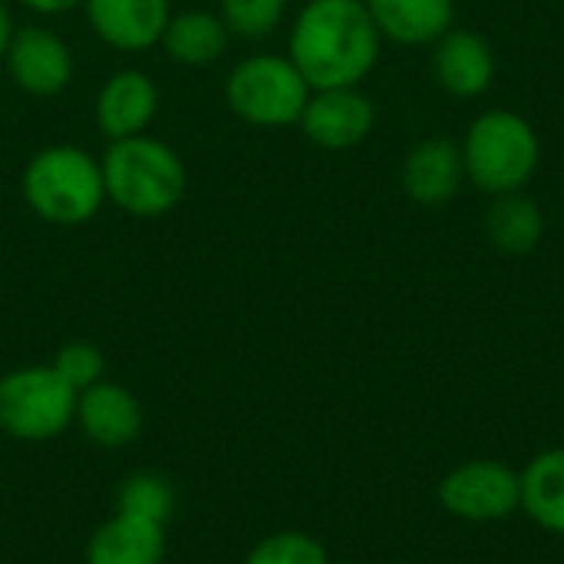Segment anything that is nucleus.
I'll return each instance as SVG.
<instances>
[{"mask_svg":"<svg viewBox=\"0 0 564 564\" xmlns=\"http://www.w3.org/2000/svg\"><path fill=\"white\" fill-rule=\"evenodd\" d=\"M23 198L50 225H83L106 202L102 162L79 145H46L23 169Z\"/></svg>","mask_w":564,"mask_h":564,"instance_id":"4","label":"nucleus"},{"mask_svg":"<svg viewBox=\"0 0 564 564\" xmlns=\"http://www.w3.org/2000/svg\"><path fill=\"white\" fill-rule=\"evenodd\" d=\"M311 86L291 56L258 53L241 59L225 79L228 109L261 129H281L301 122V112L311 99Z\"/></svg>","mask_w":564,"mask_h":564,"instance_id":"5","label":"nucleus"},{"mask_svg":"<svg viewBox=\"0 0 564 564\" xmlns=\"http://www.w3.org/2000/svg\"><path fill=\"white\" fill-rule=\"evenodd\" d=\"M288 0H221V20L228 33L245 40H261L281 26Z\"/></svg>","mask_w":564,"mask_h":564,"instance_id":"21","label":"nucleus"},{"mask_svg":"<svg viewBox=\"0 0 564 564\" xmlns=\"http://www.w3.org/2000/svg\"><path fill=\"white\" fill-rule=\"evenodd\" d=\"M436 83L459 99L482 96L496 79V53L476 30H449L436 40L433 53Z\"/></svg>","mask_w":564,"mask_h":564,"instance_id":"13","label":"nucleus"},{"mask_svg":"<svg viewBox=\"0 0 564 564\" xmlns=\"http://www.w3.org/2000/svg\"><path fill=\"white\" fill-rule=\"evenodd\" d=\"M93 33L122 53H139L162 43L169 26V0H83Z\"/></svg>","mask_w":564,"mask_h":564,"instance_id":"10","label":"nucleus"},{"mask_svg":"<svg viewBox=\"0 0 564 564\" xmlns=\"http://www.w3.org/2000/svg\"><path fill=\"white\" fill-rule=\"evenodd\" d=\"M17 3H23L26 10L43 13V17H53V13H66V10L83 7V0H17Z\"/></svg>","mask_w":564,"mask_h":564,"instance_id":"24","label":"nucleus"},{"mask_svg":"<svg viewBox=\"0 0 564 564\" xmlns=\"http://www.w3.org/2000/svg\"><path fill=\"white\" fill-rule=\"evenodd\" d=\"M245 564H330V558L314 535L288 529V532H274L261 539L248 552Z\"/></svg>","mask_w":564,"mask_h":564,"instance_id":"22","label":"nucleus"},{"mask_svg":"<svg viewBox=\"0 0 564 564\" xmlns=\"http://www.w3.org/2000/svg\"><path fill=\"white\" fill-rule=\"evenodd\" d=\"M10 36H13V23H10V13H7V7L0 3V59H3V53H7V43H10Z\"/></svg>","mask_w":564,"mask_h":564,"instance_id":"25","label":"nucleus"},{"mask_svg":"<svg viewBox=\"0 0 564 564\" xmlns=\"http://www.w3.org/2000/svg\"><path fill=\"white\" fill-rule=\"evenodd\" d=\"M3 59L17 89L40 96V99L63 93L73 79V50L66 46L59 33L46 26L13 30Z\"/></svg>","mask_w":564,"mask_h":564,"instance_id":"9","label":"nucleus"},{"mask_svg":"<svg viewBox=\"0 0 564 564\" xmlns=\"http://www.w3.org/2000/svg\"><path fill=\"white\" fill-rule=\"evenodd\" d=\"M175 506H178L175 486L159 473H135V476L122 479L119 496H116V512L162 525V529L175 516Z\"/></svg>","mask_w":564,"mask_h":564,"instance_id":"20","label":"nucleus"},{"mask_svg":"<svg viewBox=\"0 0 564 564\" xmlns=\"http://www.w3.org/2000/svg\"><path fill=\"white\" fill-rule=\"evenodd\" d=\"M380 40L364 0H307L291 26V63L311 89L360 86L380 59Z\"/></svg>","mask_w":564,"mask_h":564,"instance_id":"1","label":"nucleus"},{"mask_svg":"<svg viewBox=\"0 0 564 564\" xmlns=\"http://www.w3.org/2000/svg\"><path fill=\"white\" fill-rule=\"evenodd\" d=\"M380 36L406 46L436 43L453 30L456 0H364Z\"/></svg>","mask_w":564,"mask_h":564,"instance_id":"15","label":"nucleus"},{"mask_svg":"<svg viewBox=\"0 0 564 564\" xmlns=\"http://www.w3.org/2000/svg\"><path fill=\"white\" fill-rule=\"evenodd\" d=\"M459 149L466 178L486 195L522 192L542 162L539 132L512 109H489L476 116Z\"/></svg>","mask_w":564,"mask_h":564,"instance_id":"3","label":"nucleus"},{"mask_svg":"<svg viewBox=\"0 0 564 564\" xmlns=\"http://www.w3.org/2000/svg\"><path fill=\"white\" fill-rule=\"evenodd\" d=\"M83 436L102 449H122L142 433V406L122 383L99 380L76 397V420Z\"/></svg>","mask_w":564,"mask_h":564,"instance_id":"11","label":"nucleus"},{"mask_svg":"<svg viewBox=\"0 0 564 564\" xmlns=\"http://www.w3.org/2000/svg\"><path fill=\"white\" fill-rule=\"evenodd\" d=\"M99 162L106 198L132 218H162L185 198V162L162 139H112Z\"/></svg>","mask_w":564,"mask_h":564,"instance_id":"2","label":"nucleus"},{"mask_svg":"<svg viewBox=\"0 0 564 564\" xmlns=\"http://www.w3.org/2000/svg\"><path fill=\"white\" fill-rule=\"evenodd\" d=\"M159 112V89L142 69H116L96 96V126L112 139H129L149 129Z\"/></svg>","mask_w":564,"mask_h":564,"instance_id":"12","label":"nucleus"},{"mask_svg":"<svg viewBox=\"0 0 564 564\" xmlns=\"http://www.w3.org/2000/svg\"><path fill=\"white\" fill-rule=\"evenodd\" d=\"M76 390L46 364L0 377V433L20 443L63 436L76 420Z\"/></svg>","mask_w":564,"mask_h":564,"instance_id":"6","label":"nucleus"},{"mask_svg":"<svg viewBox=\"0 0 564 564\" xmlns=\"http://www.w3.org/2000/svg\"><path fill=\"white\" fill-rule=\"evenodd\" d=\"M165 562V529L116 512L102 522L89 545L86 564H162Z\"/></svg>","mask_w":564,"mask_h":564,"instance_id":"16","label":"nucleus"},{"mask_svg":"<svg viewBox=\"0 0 564 564\" xmlns=\"http://www.w3.org/2000/svg\"><path fill=\"white\" fill-rule=\"evenodd\" d=\"M466 178V165H463V149L453 139L433 135L423 139L410 149V155L403 159V172L400 182L406 188V195L420 205H443L449 202L459 185Z\"/></svg>","mask_w":564,"mask_h":564,"instance_id":"14","label":"nucleus"},{"mask_svg":"<svg viewBox=\"0 0 564 564\" xmlns=\"http://www.w3.org/2000/svg\"><path fill=\"white\" fill-rule=\"evenodd\" d=\"M228 26L218 13L208 10H185L169 17V26L162 33V46L169 59L182 66H205L215 63L228 50Z\"/></svg>","mask_w":564,"mask_h":564,"instance_id":"17","label":"nucleus"},{"mask_svg":"<svg viewBox=\"0 0 564 564\" xmlns=\"http://www.w3.org/2000/svg\"><path fill=\"white\" fill-rule=\"evenodd\" d=\"M542 231H545L542 208L529 195H522V192L496 195V202L486 215V235L502 254L535 251L542 241Z\"/></svg>","mask_w":564,"mask_h":564,"instance_id":"19","label":"nucleus"},{"mask_svg":"<svg viewBox=\"0 0 564 564\" xmlns=\"http://www.w3.org/2000/svg\"><path fill=\"white\" fill-rule=\"evenodd\" d=\"M377 122V109L360 86H334V89H314L304 112L301 129L304 135L321 149H354L360 145Z\"/></svg>","mask_w":564,"mask_h":564,"instance_id":"8","label":"nucleus"},{"mask_svg":"<svg viewBox=\"0 0 564 564\" xmlns=\"http://www.w3.org/2000/svg\"><path fill=\"white\" fill-rule=\"evenodd\" d=\"M50 367H53L76 393H83V390H89L93 383L106 380V357H102V350H99L96 344H89V340H73V344H66V347L53 357Z\"/></svg>","mask_w":564,"mask_h":564,"instance_id":"23","label":"nucleus"},{"mask_svg":"<svg viewBox=\"0 0 564 564\" xmlns=\"http://www.w3.org/2000/svg\"><path fill=\"white\" fill-rule=\"evenodd\" d=\"M522 509L552 535H564V449L539 453L522 473Z\"/></svg>","mask_w":564,"mask_h":564,"instance_id":"18","label":"nucleus"},{"mask_svg":"<svg viewBox=\"0 0 564 564\" xmlns=\"http://www.w3.org/2000/svg\"><path fill=\"white\" fill-rule=\"evenodd\" d=\"M436 496L463 522H506L522 509V476L499 459H473L446 473Z\"/></svg>","mask_w":564,"mask_h":564,"instance_id":"7","label":"nucleus"}]
</instances>
